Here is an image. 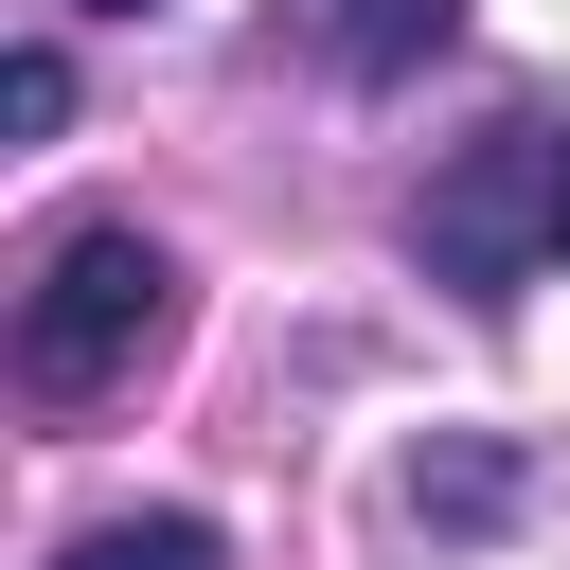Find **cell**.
Listing matches in <instances>:
<instances>
[{
    "label": "cell",
    "instance_id": "6da1fadb",
    "mask_svg": "<svg viewBox=\"0 0 570 570\" xmlns=\"http://www.w3.org/2000/svg\"><path fill=\"white\" fill-rule=\"evenodd\" d=\"M160 338H178V249H160L142 214H89V232L36 249V285H18V374H36L53 410L125 392Z\"/></svg>",
    "mask_w": 570,
    "mask_h": 570
},
{
    "label": "cell",
    "instance_id": "7a4b0ae2",
    "mask_svg": "<svg viewBox=\"0 0 570 570\" xmlns=\"http://www.w3.org/2000/svg\"><path fill=\"white\" fill-rule=\"evenodd\" d=\"M410 267L445 285V303H517L534 267H552V125H481L445 178H428V214H410Z\"/></svg>",
    "mask_w": 570,
    "mask_h": 570
},
{
    "label": "cell",
    "instance_id": "3957f363",
    "mask_svg": "<svg viewBox=\"0 0 570 570\" xmlns=\"http://www.w3.org/2000/svg\"><path fill=\"white\" fill-rule=\"evenodd\" d=\"M445 36H463V0H321V71H356V89L428 71Z\"/></svg>",
    "mask_w": 570,
    "mask_h": 570
},
{
    "label": "cell",
    "instance_id": "277c9868",
    "mask_svg": "<svg viewBox=\"0 0 570 570\" xmlns=\"http://www.w3.org/2000/svg\"><path fill=\"white\" fill-rule=\"evenodd\" d=\"M53 570H232L214 552V517H178V499H142V517H89Z\"/></svg>",
    "mask_w": 570,
    "mask_h": 570
},
{
    "label": "cell",
    "instance_id": "5b68a950",
    "mask_svg": "<svg viewBox=\"0 0 570 570\" xmlns=\"http://www.w3.org/2000/svg\"><path fill=\"white\" fill-rule=\"evenodd\" d=\"M0 125H18V142H53V125H71V53H53V36H18V53H0Z\"/></svg>",
    "mask_w": 570,
    "mask_h": 570
},
{
    "label": "cell",
    "instance_id": "8992f818",
    "mask_svg": "<svg viewBox=\"0 0 570 570\" xmlns=\"http://www.w3.org/2000/svg\"><path fill=\"white\" fill-rule=\"evenodd\" d=\"M517 499V463L499 445H445V463H410V517H499Z\"/></svg>",
    "mask_w": 570,
    "mask_h": 570
},
{
    "label": "cell",
    "instance_id": "52a82bcc",
    "mask_svg": "<svg viewBox=\"0 0 570 570\" xmlns=\"http://www.w3.org/2000/svg\"><path fill=\"white\" fill-rule=\"evenodd\" d=\"M552 267H570V142H552Z\"/></svg>",
    "mask_w": 570,
    "mask_h": 570
},
{
    "label": "cell",
    "instance_id": "ba28073f",
    "mask_svg": "<svg viewBox=\"0 0 570 570\" xmlns=\"http://www.w3.org/2000/svg\"><path fill=\"white\" fill-rule=\"evenodd\" d=\"M89 18H142V0H89Z\"/></svg>",
    "mask_w": 570,
    "mask_h": 570
}]
</instances>
